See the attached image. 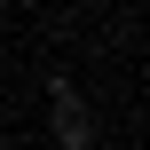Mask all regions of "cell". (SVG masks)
I'll return each mask as SVG.
<instances>
[{"instance_id": "6da1fadb", "label": "cell", "mask_w": 150, "mask_h": 150, "mask_svg": "<svg viewBox=\"0 0 150 150\" xmlns=\"http://www.w3.org/2000/svg\"><path fill=\"white\" fill-rule=\"evenodd\" d=\"M47 142L55 150H103V119H95V103L71 71L47 79Z\"/></svg>"}, {"instance_id": "7a4b0ae2", "label": "cell", "mask_w": 150, "mask_h": 150, "mask_svg": "<svg viewBox=\"0 0 150 150\" xmlns=\"http://www.w3.org/2000/svg\"><path fill=\"white\" fill-rule=\"evenodd\" d=\"M0 79H8V55H0Z\"/></svg>"}]
</instances>
